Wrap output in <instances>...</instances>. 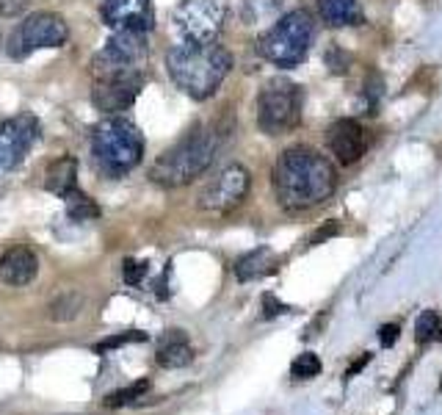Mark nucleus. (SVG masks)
<instances>
[{
	"mask_svg": "<svg viewBox=\"0 0 442 415\" xmlns=\"http://www.w3.org/2000/svg\"><path fill=\"white\" fill-rule=\"evenodd\" d=\"M273 194L287 213H301L334 194L337 174L332 163L312 147H287L273 163Z\"/></svg>",
	"mask_w": 442,
	"mask_h": 415,
	"instance_id": "obj_1",
	"label": "nucleus"
},
{
	"mask_svg": "<svg viewBox=\"0 0 442 415\" xmlns=\"http://www.w3.org/2000/svg\"><path fill=\"white\" fill-rule=\"evenodd\" d=\"M166 69L177 89H182L193 100H207L218 91L224 77L232 69V55L227 47L215 42L191 44L182 42L166 53Z\"/></svg>",
	"mask_w": 442,
	"mask_h": 415,
	"instance_id": "obj_2",
	"label": "nucleus"
},
{
	"mask_svg": "<svg viewBox=\"0 0 442 415\" xmlns=\"http://www.w3.org/2000/svg\"><path fill=\"white\" fill-rule=\"evenodd\" d=\"M224 141V130L218 124H199L191 133H185L177 144H171L149 169L152 183L166 188L188 185L191 180L202 177L210 163L218 155V147Z\"/></svg>",
	"mask_w": 442,
	"mask_h": 415,
	"instance_id": "obj_3",
	"label": "nucleus"
},
{
	"mask_svg": "<svg viewBox=\"0 0 442 415\" xmlns=\"http://www.w3.org/2000/svg\"><path fill=\"white\" fill-rule=\"evenodd\" d=\"M144 155L141 130L124 116H108L91 130V158L105 177H122Z\"/></svg>",
	"mask_w": 442,
	"mask_h": 415,
	"instance_id": "obj_4",
	"label": "nucleus"
},
{
	"mask_svg": "<svg viewBox=\"0 0 442 415\" xmlns=\"http://www.w3.org/2000/svg\"><path fill=\"white\" fill-rule=\"evenodd\" d=\"M315 42V19L309 11L296 8L279 17L257 42V50L273 66L290 69L298 66Z\"/></svg>",
	"mask_w": 442,
	"mask_h": 415,
	"instance_id": "obj_5",
	"label": "nucleus"
},
{
	"mask_svg": "<svg viewBox=\"0 0 442 415\" xmlns=\"http://www.w3.org/2000/svg\"><path fill=\"white\" fill-rule=\"evenodd\" d=\"M301 108H304L301 86L287 77H271L257 94L254 119L265 136H282L298 127Z\"/></svg>",
	"mask_w": 442,
	"mask_h": 415,
	"instance_id": "obj_6",
	"label": "nucleus"
},
{
	"mask_svg": "<svg viewBox=\"0 0 442 415\" xmlns=\"http://www.w3.org/2000/svg\"><path fill=\"white\" fill-rule=\"evenodd\" d=\"M69 39V25L61 14L55 11H36L28 19H22L14 33L6 42V50L14 61H25L36 50L44 47H61Z\"/></svg>",
	"mask_w": 442,
	"mask_h": 415,
	"instance_id": "obj_7",
	"label": "nucleus"
},
{
	"mask_svg": "<svg viewBox=\"0 0 442 415\" xmlns=\"http://www.w3.org/2000/svg\"><path fill=\"white\" fill-rule=\"evenodd\" d=\"M229 14L227 0H180L171 11V25L182 42H215Z\"/></svg>",
	"mask_w": 442,
	"mask_h": 415,
	"instance_id": "obj_8",
	"label": "nucleus"
},
{
	"mask_svg": "<svg viewBox=\"0 0 442 415\" xmlns=\"http://www.w3.org/2000/svg\"><path fill=\"white\" fill-rule=\"evenodd\" d=\"M149 55V44L144 39V33L138 30H116L105 47L91 58V72L94 77H105V75H122V72H141V66L146 64Z\"/></svg>",
	"mask_w": 442,
	"mask_h": 415,
	"instance_id": "obj_9",
	"label": "nucleus"
},
{
	"mask_svg": "<svg viewBox=\"0 0 442 415\" xmlns=\"http://www.w3.org/2000/svg\"><path fill=\"white\" fill-rule=\"evenodd\" d=\"M249 185H251V174L246 172V166L229 163L199 191V208L213 216H227L246 199Z\"/></svg>",
	"mask_w": 442,
	"mask_h": 415,
	"instance_id": "obj_10",
	"label": "nucleus"
},
{
	"mask_svg": "<svg viewBox=\"0 0 442 415\" xmlns=\"http://www.w3.org/2000/svg\"><path fill=\"white\" fill-rule=\"evenodd\" d=\"M36 138H39V119L33 113H17L0 122V172L17 169Z\"/></svg>",
	"mask_w": 442,
	"mask_h": 415,
	"instance_id": "obj_11",
	"label": "nucleus"
},
{
	"mask_svg": "<svg viewBox=\"0 0 442 415\" xmlns=\"http://www.w3.org/2000/svg\"><path fill=\"white\" fill-rule=\"evenodd\" d=\"M141 86H144L141 72L105 75V77H97V83L91 89V102L102 113H119L135 102V97L141 94Z\"/></svg>",
	"mask_w": 442,
	"mask_h": 415,
	"instance_id": "obj_12",
	"label": "nucleus"
},
{
	"mask_svg": "<svg viewBox=\"0 0 442 415\" xmlns=\"http://www.w3.org/2000/svg\"><path fill=\"white\" fill-rule=\"evenodd\" d=\"M99 17L113 30H138L146 33L155 25L152 0H105Z\"/></svg>",
	"mask_w": 442,
	"mask_h": 415,
	"instance_id": "obj_13",
	"label": "nucleus"
},
{
	"mask_svg": "<svg viewBox=\"0 0 442 415\" xmlns=\"http://www.w3.org/2000/svg\"><path fill=\"white\" fill-rule=\"evenodd\" d=\"M365 127L356 119H337L326 133V147L337 163L351 166L365 155Z\"/></svg>",
	"mask_w": 442,
	"mask_h": 415,
	"instance_id": "obj_14",
	"label": "nucleus"
},
{
	"mask_svg": "<svg viewBox=\"0 0 442 415\" xmlns=\"http://www.w3.org/2000/svg\"><path fill=\"white\" fill-rule=\"evenodd\" d=\"M36 274H39V257L30 246L19 243L0 255V282L22 288V285H30Z\"/></svg>",
	"mask_w": 442,
	"mask_h": 415,
	"instance_id": "obj_15",
	"label": "nucleus"
},
{
	"mask_svg": "<svg viewBox=\"0 0 442 415\" xmlns=\"http://www.w3.org/2000/svg\"><path fill=\"white\" fill-rule=\"evenodd\" d=\"M279 268V257L271 246H257L235 260V279L238 282H254Z\"/></svg>",
	"mask_w": 442,
	"mask_h": 415,
	"instance_id": "obj_16",
	"label": "nucleus"
},
{
	"mask_svg": "<svg viewBox=\"0 0 442 415\" xmlns=\"http://www.w3.org/2000/svg\"><path fill=\"white\" fill-rule=\"evenodd\" d=\"M44 188L55 196H66L72 188H77V160L72 155H61L47 166L44 174Z\"/></svg>",
	"mask_w": 442,
	"mask_h": 415,
	"instance_id": "obj_17",
	"label": "nucleus"
},
{
	"mask_svg": "<svg viewBox=\"0 0 442 415\" xmlns=\"http://www.w3.org/2000/svg\"><path fill=\"white\" fill-rule=\"evenodd\" d=\"M155 360H157V365H163V368H185V365L193 360V349H191L188 338H185L180 329H171V332L163 335Z\"/></svg>",
	"mask_w": 442,
	"mask_h": 415,
	"instance_id": "obj_18",
	"label": "nucleus"
},
{
	"mask_svg": "<svg viewBox=\"0 0 442 415\" xmlns=\"http://www.w3.org/2000/svg\"><path fill=\"white\" fill-rule=\"evenodd\" d=\"M320 17L326 25L332 28H343V25H359L362 22V11L356 0H318Z\"/></svg>",
	"mask_w": 442,
	"mask_h": 415,
	"instance_id": "obj_19",
	"label": "nucleus"
},
{
	"mask_svg": "<svg viewBox=\"0 0 442 415\" xmlns=\"http://www.w3.org/2000/svg\"><path fill=\"white\" fill-rule=\"evenodd\" d=\"M64 202H66V213H69V219H75V221H91V219H97V216H99L97 202H94L91 196H86L80 188H72V191L64 196Z\"/></svg>",
	"mask_w": 442,
	"mask_h": 415,
	"instance_id": "obj_20",
	"label": "nucleus"
},
{
	"mask_svg": "<svg viewBox=\"0 0 442 415\" xmlns=\"http://www.w3.org/2000/svg\"><path fill=\"white\" fill-rule=\"evenodd\" d=\"M285 0H243V19L249 25H257V22H265V19H273L279 14Z\"/></svg>",
	"mask_w": 442,
	"mask_h": 415,
	"instance_id": "obj_21",
	"label": "nucleus"
},
{
	"mask_svg": "<svg viewBox=\"0 0 442 415\" xmlns=\"http://www.w3.org/2000/svg\"><path fill=\"white\" fill-rule=\"evenodd\" d=\"M149 390V379H141V382H133L122 390H113L105 396V407H124V404H133L135 398H141L144 393Z\"/></svg>",
	"mask_w": 442,
	"mask_h": 415,
	"instance_id": "obj_22",
	"label": "nucleus"
},
{
	"mask_svg": "<svg viewBox=\"0 0 442 415\" xmlns=\"http://www.w3.org/2000/svg\"><path fill=\"white\" fill-rule=\"evenodd\" d=\"M320 374V360H318V354H312V351H301L293 362H290V376H296V379H312V376H318Z\"/></svg>",
	"mask_w": 442,
	"mask_h": 415,
	"instance_id": "obj_23",
	"label": "nucleus"
},
{
	"mask_svg": "<svg viewBox=\"0 0 442 415\" xmlns=\"http://www.w3.org/2000/svg\"><path fill=\"white\" fill-rule=\"evenodd\" d=\"M80 304H83L80 293H64L61 299H55V302L50 304V315H52L55 321L75 318V315H77V310H80Z\"/></svg>",
	"mask_w": 442,
	"mask_h": 415,
	"instance_id": "obj_24",
	"label": "nucleus"
},
{
	"mask_svg": "<svg viewBox=\"0 0 442 415\" xmlns=\"http://www.w3.org/2000/svg\"><path fill=\"white\" fill-rule=\"evenodd\" d=\"M436 329H439V315H436L434 310H423V313L417 315V324H414V338H417V343L434 340Z\"/></svg>",
	"mask_w": 442,
	"mask_h": 415,
	"instance_id": "obj_25",
	"label": "nucleus"
},
{
	"mask_svg": "<svg viewBox=\"0 0 442 415\" xmlns=\"http://www.w3.org/2000/svg\"><path fill=\"white\" fill-rule=\"evenodd\" d=\"M141 343V340H146V332H141V329H127V332H122V335H110V338H105V340H99L97 343V351H108V349H119V346H124V343Z\"/></svg>",
	"mask_w": 442,
	"mask_h": 415,
	"instance_id": "obj_26",
	"label": "nucleus"
},
{
	"mask_svg": "<svg viewBox=\"0 0 442 415\" xmlns=\"http://www.w3.org/2000/svg\"><path fill=\"white\" fill-rule=\"evenodd\" d=\"M323 58H326V64H329V69H332L334 75H343V72H348V61H351V58H348V55H345L340 47H334V44H332V47L326 50V55H323Z\"/></svg>",
	"mask_w": 442,
	"mask_h": 415,
	"instance_id": "obj_27",
	"label": "nucleus"
},
{
	"mask_svg": "<svg viewBox=\"0 0 442 415\" xmlns=\"http://www.w3.org/2000/svg\"><path fill=\"white\" fill-rule=\"evenodd\" d=\"M149 271V263L146 260H124V282L127 285H138Z\"/></svg>",
	"mask_w": 442,
	"mask_h": 415,
	"instance_id": "obj_28",
	"label": "nucleus"
},
{
	"mask_svg": "<svg viewBox=\"0 0 442 415\" xmlns=\"http://www.w3.org/2000/svg\"><path fill=\"white\" fill-rule=\"evenodd\" d=\"M279 313H287V304H282L273 293H262V315L265 318H276Z\"/></svg>",
	"mask_w": 442,
	"mask_h": 415,
	"instance_id": "obj_29",
	"label": "nucleus"
},
{
	"mask_svg": "<svg viewBox=\"0 0 442 415\" xmlns=\"http://www.w3.org/2000/svg\"><path fill=\"white\" fill-rule=\"evenodd\" d=\"M398 335H401V326H398V324H381V326H378V343H381L384 349L395 346Z\"/></svg>",
	"mask_w": 442,
	"mask_h": 415,
	"instance_id": "obj_30",
	"label": "nucleus"
},
{
	"mask_svg": "<svg viewBox=\"0 0 442 415\" xmlns=\"http://www.w3.org/2000/svg\"><path fill=\"white\" fill-rule=\"evenodd\" d=\"M30 0H0V17L11 19V17H19L25 8H28Z\"/></svg>",
	"mask_w": 442,
	"mask_h": 415,
	"instance_id": "obj_31",
	"label": "nucleus"
},
{
	"mask_svg": "<svg viewBox=\"0 0 442 415\" xmlns=\"http://www.w3.org/2000/svg\"><path fill=\"white\" fill-rule=\"evenodd\" d=\"M337 232H340V224H337V221H326L323 227H318V230L312 232V238H309V243H315V246H318V243H323V241H329V238H332V235H337Z\"/></svg>",
	"mask_w": 442,
	"mask_h": 415,
	"instance_id": "obj_32",
	"label": "nucleus"
},
{
	"mask_svg": "<svg viewBox=\"0 0 442 415\" xmlns=\"http://www.w3.org/2000/svg\"><path fill=\"white\" fill-rule=\"evenodd\" d=\"M370 360H373V354H370V351H362V354H359V357H356V360H354V362H351L345 371H343V379H351V376H356V374H359V371H362V368H365Z\"/></svg>",
	"mask_w": 442,
	"mask_h": 415,
	"instance_id": "obj_33",
	"label": "nucleus"
},
{
	"mask_svg": "<svg viewBox=\"0 0 442 415\" xmlns=\"http://www.w3.org/2000/svg\"><path fill=\"white\" fill-rule=\"evenodd\" d=\"M436 340H442V324H439V329H436V335H434Z\"/></svg>",
	"mask_w": 442,
	"mask_h": 415,
	"instance_id": "obj_34",
	"label": "nucleus"
}]
</instances>
